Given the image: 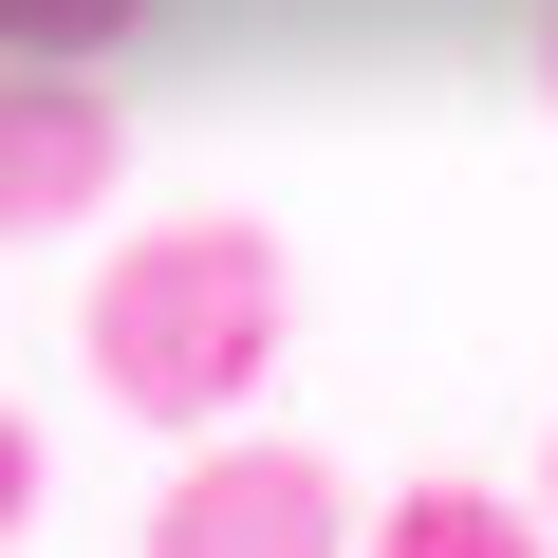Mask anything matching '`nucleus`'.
Listing matches in <instances>:
<instances>
[{
  "label": "nucleus",
  "mask_w": 558,
  "mask_h": 558,
  "mask_svg": "<svg viewBox=\"0 0 558 558\" xmlns=\"http://www.w3.org/2000/svg\"><path fill=\"white\" fill-rule=\"evenodd\" d=\"M279 336H299V260H279V223H242V205L112 242L94 317H75V354H94V391L131 428H242L260 373H279Z\"/></svg>",
  "instance_id": "f257e3e1"
},
{
  "label": "nucleus",
  "mask_w": 558,
  "mask_h": 558,
  "mask_svg": "<svg viewBox=\"0 0 558 558\" xmlns=\"http://www.w3.org/2000/svg\"><path fill=\"white\" fill-rule=\"evenodd\" d=\"M149 558H354V502L317 447H186L149 502Z\"/></svg>",
  "instance_id": "f03ea898"
},
{
  "label": "nucleus",
  "mask_w": 558,
  "mask_h": 558,
  "mask_svg": "<svg viewBox=\"0 0 558 558\" xmlns=\"http://www.w3.org/2000/svg\"><path fill=\"white\" fill-rule=\"evenodd\" d=\"M112 168H131L112 75H0V242L94 223V205H112Z\"/></svg>",
  "instance_id": "7ed1b4c3"
},
{
  "label": "nucleus",
  "mask_w": 558,
  "mask_h": 558,
  "mask_svg": "<svg viewBox=\"0 0 558 558\" xmlns=\"http://www.w3.org/2000/svg\"><path fill=\"white\" fill-rule=\"evenodd\" d=\"M354 558H558V539H539V502H502V484H391V502L354 521Z\"/></svg>",
  "instance_id": "20e7f679"
},
{
  "label": "nucleus",
  "mask_w": 558,
  "mask_h": 558,
  "mask_svg": "<svg viewBox=\"0 0 558 558\" xmlns=\"http://www.w3.org/2000/svg\"><path fill=\"white\" fill-rule=\"evenodd\" d=\"M149 0H0V75H112V38Z\"/></svg>",
  "instance_id": "39448f33"
},
{
  "label": "nucleus",
  "mask_w": 558,
  "mask_h": 558,
  "mask_svg": "<svg viewBox=\"0 0 558 558\" xmlns=\"http://www.w3.org/2000/svg\"><path fill=\"white\" fill-rule=\"evenodd\" d=\"M20 521H38V428L0 410V539H20Z\"/></svg>",
  "instance_id": "423d86ee"
},
{
  "label": "nucleus",
  "mask_w": 558,
  "mask_h": 558,
  "mask_svg": "<svg viewBox=\"0 0 558 558\" xmlns=\"http://www.w3.org/2000/svg\"><path fill=\"white\" fill-rule=\"evenodd\" d=\"M539 94H558V20H539Z\"/></svg>",
  "instance_id": "0eeeda50"
}]
</instances>
